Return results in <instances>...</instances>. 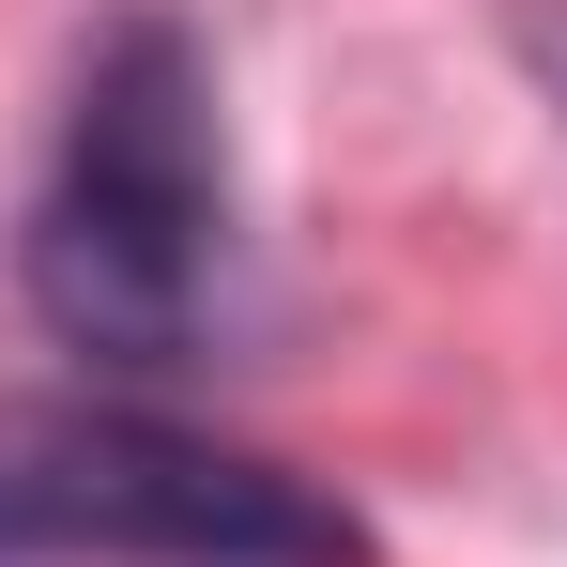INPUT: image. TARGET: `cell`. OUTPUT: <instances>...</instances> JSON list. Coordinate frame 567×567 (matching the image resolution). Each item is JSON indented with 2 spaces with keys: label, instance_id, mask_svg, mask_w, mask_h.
Instances as JSON below:
<instances>
[{
  "label": "cell",
  "instance_id": "cell-1",
  "mask_svg": "<svg viewBox=\"0 0 567 567\" xmlns=\"http://www.w3.org/2000/svg\"><path fill=\"white\" fill-rule=\"evenodd\" d=\"M230 123H215V47L185 0H107V31L62 78L47 185L16 215L31 322L107 383H199L230 338Z\"/></svg>",
  "mask_w": 567,
  "mask_h": 567
},
{
  "label": "cell",
  "instance_id": "cell-2",
  "mask_svg": "<svg viewBox=\"0 0 567 567\" xmlns=\"http://www.w3.org/2000/svg\"><path fill=\"white\" fill-rule=\"evenodd\" d=\"M0 537L16 553H107V567H353V506H322L307 475L246 461L215 430H169L138 399L47 414L0 475Z\"/></svg>",
  "mask_w": 567,
  "mask_h": 567
},
{
  "label": "cell",
  "instance_id": "cell-3",
  "mask_svg": "<svg viewBox=\"0 0 567 567\" xmlns=\"http://www.w3.org/2000/svg\"><path fill=\"white\" fill-rule=\"evenodd\" d=\"M506 47H522V78H537L553 123H567V0H506Z\"/></svg>",
  "mask_w": 567,
  "mask_h": 567
}]
</instances>
